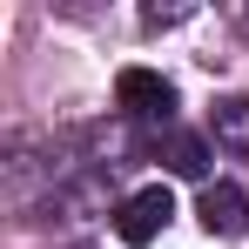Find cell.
I'll list each match as a JSON object with an SVG mask.
<instances>
[{
  "label": "cell",
  "instance_id": "1",
  "mask_svg": "<svg viewBox=\"0 0 249 249\" xmlns=\"http://www.w3.org/2000/svg\"><path fill=\"white\" fill-rule=\"evenodd\" d=\"M168 215H175V196L155 182V189H142V196H128V202L115 209V236H122L128 249H148L168 229Z\"/></svg>",
  "mask_w": 249,
  "mask_h": 249
},
{
  "label": "cell",
  "instance_id": "2",
  "mask_svg": "<svg viewBox=\"0 0 249 249\" xmlns=\"http://www.w3.org/2000/svg\"><path fill=\"white\" fill-rule=\"evenodd\" d=\"M115 101H122L128 115H168L175 108V81L155 74V68H122L115 74Z\"/></svg>",
  "mask_w": 249,
  "mask_h": 249
},
{
  "label": "cell",
  "instance_id": "3",
  "mask_svg": "<svg viewBox=\"0 0 249 249\" xmlns=\"http://www.w3.org/2000/svg\"><path fill=\"white\" fill-rule=\"evenodd\" d=\"M196 215H202L209 236H243L249 229V196L236 189V182H209L202 202H196Z\"/></svg>",
  "mask_w": 249,
  "mask_h": 249
},
{
  "label": "cell",
  "instance_id": "4",
  "mask_svg": "<svg viewBox=\"0 0 249 249\" xmlns=\"http://www.w3.org/2000/svg\"><path fill=\"white\" fill-rule=\"evenodd\" d=\"M209 128H215V142H222V148H236V155L249 162V101H243V94H222V101H215V115H209Z\"/></svg>",
  "mask_w": 249,
  "mask_h": 249
},
{
  "label": "cell",
  "instance_id": "5",
  "mask_svg": "<svg viewBox=\"0 0 249 249\" xmlns=\"http://www.w3.org/2000/svg\"><path fill=\"white\" fill-rule=\"evenodd\" d=\"M162 162L175 168V175H189V182H202V175H209V148H202V135L168 128V135H162Z\"/></svg>",
  "mask_w": 249,
  "mask_h": 249
}]
</instances>
